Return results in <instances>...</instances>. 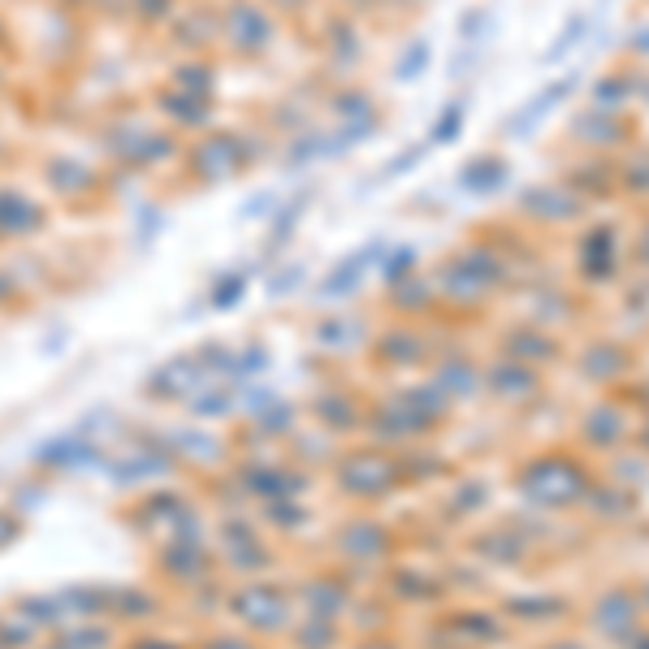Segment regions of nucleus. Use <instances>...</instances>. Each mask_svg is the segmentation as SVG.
Instances as JSON below:
<instances>
[{
  "label": "nucleus",
  "mask_w": 649,
  "mask_h": 649,
  "mask_svg": "<svg viewBox=\"0 0 649 649\" xmlns=\"http://www.w3.org/2000/svg\"><path fill=\"white\" fill-rule=\"evenodd\" d=\"M576 82H581V74H563L559 82L542 87V91H537V96H533V100H529V104H524V109H520V113L502 126V135H511V139H529V135L546 122V113H555V109H559V104L576 91Z\"/></svg>",
  "instance_id": "obj_1"
},
{
  "label": "nucleus",
  "mask_w": 649,
  "mask_h": 649,
  "mask_svg": "<svg viewBox=\"0 0 649 649\" xmlns=\"http://www.w3.org/2000/svg\"><path fill=\"white\" fill-rule=\"evenodd\" d=\"M381 252H385V243H364L359 252H351L329 278L321 282V295L324 300H342V295H351L355 287H359V278L381 260Z\"/></svg>",
  "instance_id": "obj_2"
},
{
  "label": "nucleus",
  "mask_w": 649,
  "mask_h": 649,
  "mask_svg": "<svg viewBox=\"0 0 649 649\" xmlns=\"http://www.w3.org/2000/svg\"><path fill=\"white\" fill-rule=\"evenodd\" d=\"M507 178H511V169H507V161L502 156H476L468 169H463V191L468 195H494L498 187H507Z\"/></svg>",
  "instance_id": "obj_3"
},
{
  "label": "nucleus",
  "mask_w": 649,
  "mask_h": 649,
  "mask_svg": "<svg viewBox=\"0 0 649 649\" xmlns=\"http://www.w3.org/2000/svg\"><path fill=\"white\" fill-rule=\"evenodd\" d=\"M524 208L537 213V217H546V221H563V217H572L581 208V200L568 187H533L524 195Z\"/></svg>",
  "instance_id": "obj_4"
},
{
  "label": "nucleus",
  "mask_w": 649,
  "mask_h": 649,
  "mask_svg": "<svg viewBox=\"0 0 649 649\" xmlns=\"http://www.w3.org/2000/svg\"><path fill=\"white\" fill-rule=\"evenodd\" d=\"M429 61H433V48H429L424 39H416V43H411V48L398 56V65H394V78H407V82H411V78H420V74L429 69Z\"/></svg>",
  "instance_id": "obj_5"
},
{
  "label": "nucleus",
  "mask_w": 649,
  "mask_h": 649,
  "mask_svg": "<svg viewBox=\"0 0 649 649\" xmlns=\"http://www.w3.org/2000/svg\"><path fill=\"white\" fill-rule=\"evenodd\" d=\"M585 35H589V17H585V13H576V17H572V22L559 30V39L550 43L546 61H563V56L572 52V43H576V39H585Z\"/></svg>",
  "instance_id": "obj_6"
},
{
  "label": "nucleus",
  "mask_w": 649,
  "mask_h": 649,
  "mask_svg": "<svg viewBox=\"0 0 649 649\" xmlns=\"http://www.w3.org/2000/svg\"><path fill=\"white\" fill-rule=\"evenodd\" d=\"M459 130H463V100H455V104H446V109L437 113V122H433V143H455Z\"/></svg>",
  "instance_id": "obj_7"
},
{
  "label": "nucleus",
  "mask_w": 649,
  "mask_h": 649,
  "mask_svg": "<svg viewBox=\"0 0 649 649\" xmlns=\"http://www.w3.org/2000/svg\"><path fill=\"white\" fill-rule=\"evenodd\" d=\"M628 91H633V87H628V78H624V74H620V78H615V74H607V78H602V87H594L598 104H615V100H628Z\"/></svg>",
  "instance_id": "obj_8"
},
{
  "label": "nucleus",
  "mask_w": 649,
  "mask_h": 649,
  "mask_svg": "<svg viewBox=\"0 0 649 649\" xmlns=\"http://www.w3.org/2000/svg\"><path fill=\"white\" fill-rule=\"evenodd\" d=\"M411 265H416V247H394L390 260H385V278L398 282L403 273H411Z\"/></svg>",
  "instance_id": "obj_9"
},
{
  "label": "nucleus",
  "mask_w": 649,
  "mask_h": 649,
  "mask_svg": "<svg viewBox=\"0 0 649 649\" xmlns=\"http://www.w3.org/2000/svg\"><path fill=\"white\" fill-rule=\"evenodd\" d=\"M416 161H420V148H411L407 156H398V161H390V165L381 169V178H394V174H403V169H411Z\"/></svg>",
  "instance_id": "obj_10"
},
{
  "label": "nucleus",
  "mask_w": 649,
  "mask_h": 649,
  "mask_svg": "<svg viewBox=\"0 0 649 649\" xmlns=\"http://www.w3.org/2000/svg\"><path fill=\"white\" fill-rule=\"evenodd\" d=\"M239 295H243V278H234V282H226V287H221V295H217V300H213V304H217V308H226V304H230V300H234V304H239Z\"/></svg>",
  "instance_id": "obj_11"
},
{
  "label": "nucleus",
  "mask_w": 649,
  "mask_h": 649,
  "mask_svg": "<svg viewBox=\"0 0 649 649\" xmlns=\"http://www.w3.org/2000/svg\"><path fill=\"white\" fill-rule=\"evenodd\" d=\"M633 48H637L641 56H649V30H637V39H633Z\"/></svg>",
  "instance_id": "obj_12"
}]
</instances>
